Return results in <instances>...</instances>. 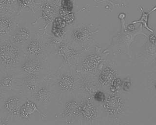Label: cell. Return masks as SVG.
I'll list each match as a JSON object with an SVG mask.
<instances>
[{
	"label": "cell",
	"instance_id": "obj_1",
	"mask_svg": "<svg viewBox=\"0 0 156 125\" xmlns=\"http://www.w3.org/2000/svg\"><path fill=\"white\" fill-rule=\"evenodd\" d=\"M20 50L9 41L4 42L0 46V61L6 67L15 65L19 61Z\"/></svg>",
	"mask_w": 156,
	"mask_h": 125
},
{
	"label": "cell",
	"instance_id": "obj_2",
	"mask_svg": "<svg viewBox=\"0 0 156 125\" xmlns=\"http://www.w3.org/2000/svg\"><path fill=\"white\" fill-rule=\"evenodd\" d=\"M98 31V29H94L91 25L82 26L73 30L71 37L74 42L79 43L87 49L92 43Z\"/></svg>",
	"mask_w": 156,
	"mask_h": 125
},
{
	"label": "cell",
	"instance_id": "obj_3",
	"mask_svg": "<svg viewBox=\"0 0 156 125\" xmlns=\"http://www.w3.org/2000/svg\"><path fill=\"white\" fill-rule=\"evenodd\" d=\"M103 108L111 116L116 117L124 112L125 105L123 100L117 94L113 93L106 97Z\"/></svg>",
	"mask_w": 156,
	"mask_h": 125
},
{
	"label": "cell",
	"instance_id": "obj_4",
	"mask_svg": "<svg viewBox=\"0 0 156 125\" xmlns=\"http://www.w3.org/2000/svg\"><path fill=\"white\" fill-rule=\"evenodd\" d=\"M102 60V56L99 52L87 55L83 59L80 70L83 73L94 74L97 72Z\"/></svg>",
	"mask_w": 156,
	"mask_h": 125
},
{
	"label": "cell",
	"instance_id": "obj_5",
	"mask_svg": "<svg viewBox=\"0 0 156 125\" xmlns=\"http://www.w3.org/2000/svg\"><path fill=\"white\" fill-rule=\"evenodd\" d=\"M80 115L85 121L91 123L97 119L98 108L91 97H87L80 102Z\"/></svg>",
	"mask_w": 156,
	"mask_h": 125
},
{
	"label": "cell",
	"instance_id": "obj_6",
	"mask_svg": "<svg viewBox=\"0 0 156 125\" xmlns=\"http://www.w3.org/2000/svg\"><path fill=\"white\" fill-rule=\"evenodd\" d=\"M56 83L61 91L63 92H67L75 88L77 82L73 74L67 73L60 75L57 79Z\"/></svg>",
	"mask_w": 156,
	"mask_h": 125
},
{
	"label": "cell",
	"instance_id": "obj_7",
	"mask_svg": "<svg viewBox=\"0 0 156 125\" xmlns=\"http://www.w3.org/2000/svg\"><path fill=\"white\" fill-rule=\"evenodd\" d=\"M58 52L62 58L63 62L66 63L69 62L70 61L77 58L82 53L81 51L76 50L64 42H61L59 44L58 48Z\"/></svg>",
	"mask_w": 156,
	"mask_h": 125
},
{
	"label": "cell",
	"instance_id": "obj_8",
	"mask_svg": "<svg viewBox=\"0 0 156 125\" xmlns=\"http://www.w3.org/2000/svg\"><path fill=\"white\" fill-rule=\"evenodd\" d=\"M41 18L44 21L45 25L44 26V30L46 32V28L51 22H52L54 19L57 17V12L52 5L49 2L44 1L41 5Z\"/></svg>",
	"mask_w": 156,
	"mask_h": 125
},
{
	"label": "cell",
	"instance_id": "obj_9",
	"mask_svg": "<svg viewBox=\"0 0 156 125\" xmlns=\"http://www.w3.org/2000/svg\"><path fill=\"white\" fill-rule=\"evenodd\" d=\"M38 112L43 117H46L45 114L39 110L35 103L30 100H27L24 104L21 105L19 115L22 118L27 119L31 116L34 113Z\"/></svg>",
	"mask_w": 156,
	"mask_h": 125
},
{
	"label": "cell",
	"instance_id": "obj_10",
	"mask_svg": "<svg viewBox=\"0 0 156 125\" xmlns=\"http://www.w3.org/2000/svg\"><path fill=\"white\" fill-rule=\"evenodd\" d=\"M116 76V72L112 66H107L100 71L98 76V82L101 86H109Z\"/></svg>",
	"mask_w": 156,
	"mask_h": 125
},
{
	"label": "cell",
	"instance_id": "obj_11",
	"mask_svg": "<svg viewBox=\"0 0 156 125\" xmlns=\"http://www.w3.org/2000/svg\"><path fill=\"white\" fill-rule=\"evenodd\" d=\"M79 84L81 90L88 95L89 97H92L93 94L99 90V87L95 80L89 76L82 77Z\"/></svg>",
	"mask_w": 156,
	"mask_h": 125
},
{
	"label": "cell",
	"instance_id": "obj_12",
	"mask_svg": "<svg viewBox=\"0 0 156 125\" xmlns=\"http://www.w3.org/2000/svg\"><path fill=\"white\" fill-rule=\"evenodd\" d=\"M62 115L68 118L80 116V103L74 100L66 102Z\"/></svg>",
	"mask_w": 156,
	"mask_h": 125
},
{
	"label": "cell",
	"instance_id": "obj_13",
	"mask_svg": "<svg viewBox=\"0 0 156 125\" xmlns=\"http://www.w3.org/2000/svg\"><path fill=\"white\" fill-rule=\"evenodd\" d=\"M21 107V101L16 96L8 98L4 104L5 109L10 114L15 116L19 115Z\"/></svg>",
	"mask_w": 156,
	"mask_h": 125
},
{
	"label": "cell",
	"instance_id": "obj_14",
	"mask_svg": "<svg viewBox=\"0 0 156 125\" xmlns=\"http://www.w3.org/2000/svg\"><path fill=\"white\" fill-rule=\"evenodd\" d=\"M31 38V32L27 27H21L16 30L12 36V42L15 44H21Z\"/></svg>",
	"mask_w": 156,
	"mask_h": 125
},
{
	"label": "cell",
	"instance_id": "obj_15",
	"mask_svg": "<svg viewBox=\"0 0 156 125\" xmlns=\"http://www.w3.org/2000/svg\"><path fill=\"white\" fill-rule=\"evenodd\" d=\"M51 94L50 91L45 86L40 88L36 91L34 98L37 103H41L43 105H46L50 102Z\"/></svg>",
	"mask_w": 156,
	"mask_h": 125
},
{
	"label": "cell",
	"instance_id": "obj_16",
	"mask_svg": "<svg viewBox=\"0 0 156 125\" xmlns=\"http://www.w3.org/2000/svg\"><path fill=\"white\" fill-rule=\"evenodd\" d=\"M41 69L40 62L36 60L30 59L24 62L22 66V70L27 74L36 73Z\"/></svg>",
	"mask_w": 156,
	"mask_h": 125
},
{
	"label": "cell",
	"instance_id": "obj_17",
	"mask_svg": "<svg viewBox=\"0 0 156 125\" xmlns=\"http://www.w3.org/2000/svg\"><path fill=\"white\" fill-rule=\"evenodd\" d=\"M140 11H141V16L139 20L137 21H133L132 23L133 24H136V23H140L143 27L146 28V30L150 31L151 33H154L155 31L153 29L151 28V27H149L148 26V20L149 16L151 15V14L155 11L156 9V6L154 7L153 9H152L150 10V11H149L148 12H145L144 9H143L141 6H140Z\"/></svg>",
	"mask_w": 156,
	"mask_h": 125
},
{
	"label": "cell",
	"instance_id": "obj_18",
	"mask_svg": "<svg viewBox=\"0 0 156 125\" xmlns=\"http://www.w3.org/2000/svg\"><path fill=\"white\" fill-rule=\"evenodd\" d=\"M39 81V77L36 74H28L24 78V83L27 90L31 92H33L36 91Z\"/></svg>",
	"mask_w": 156,
	"mask_h": 125
},
{
	"label": "cell",
	"instance_id": "obj_19",
	"mask_svg": "<svg viewBox=\"0 0 156 125\" xmlns=\"http://www.w3.org/2000/svg\"><path fill=\"white\" fill-rule=\"evenodd\" d=\"M43 46L39 40H32L27 47V52L28 54L33 55H40L43 52Z\"/></svg>",
	"mask_w": 156,
	"mask_h": 125
},
{
	"label": "cell",
	"instance_id": "obj_20",
	"mask_svg": "<svg viewBox=\"0 0 156 125\" xmlns=\"http://www.w3.org/2000/svg\"><path fill=\"white\" fill-rule=\"evenodd\" d=\"M13 22L9 18L2 17L0 18V35L8 34L11 30Z\"/></svg>",
	"mask_w": 156,
	"mask_h": 125
},
{
	"label": "cell",
	"instance_id": "obj_21",
	"mask_svg": "<svg viewBox=\"0 0 156 125\" xmlns=\"http://www.w3.org/2000/svg\"><path fill=\"white\" fill-rule=\"evenodd\" d=\"M17 3L20 9H29L33 12V14L35 13L36 0H17Z\"/></svg>",
	"mask_w": 156,
	"mask_h": 125
},
{
	"label": "cell",
	"instance_id": "obj_22",
	"mask_svg": "<svg viewBox=\"0 0 156 125\" xmlns=\"http://www.w3.org/2000/svg\"><path fill=\"white\" fill-rule=\"evenodd\" d=\"M58 13L60 17L66 22V24L70 25L74 22L75 17L74 13L73 11L68 12L60 8L58 10Z\"/></svg>",
	"mask_w": 156,
	"mask_h": 125
},
{
	"label": "cell",
	"instance_id": "obj_23",
	"mask_svg": "<svg viewBox=\"0 0 156 125\" xmlns=\"http://www.w3.org/2000/svg\"><path fill=\"white\" fill-rule=\"evenodd\" d=\"M122 82L119 78H115L109 85V88L112 93L118 94L122 88Z\"/></svg>",
	"mask_w": 156,
	"mask_h": 125
},
{
	"label": "cell",
	"instance_id": "obj_24",
	"mask_svg": "<svg viewBox=\"0 0 156 125\" xmlns=\"http://www.w3.org/2000/svg\"><path fill=\"white\" fill-rule=\"evenodd\" d=\"M14 81L12 76H5L0 80V86L4 88H10L13 85Z\"/></svg>",
	"mask_w": 156,
	"mask_h": 125
},
{
	"label": "cell",
	"instance_id": "obj_25",
	"mask_svg": "<svg viewBox=\"0 0 156 125\" xmlns=\"http://www.w3.org/2000/svg\"><path fill=\"white\" fill-rule=\"evenodd\" d=\"M60 8L65 11L72 12L73 9V3L72 0H61Z\"/></svg>",
	"mask_w": 156,
	"mask_h": 125
},
{
	"label": "cell",
	"instance_id": "obj_26",
	"mask_svg": "<svg viewBox=\"0 0 156 125\" xmlns=\"http://www.w3.org/2000/svg\"><path fill=\"white\" fill-rule=\"evenodd\" d=\"M92 97L94 99L95 101L99 102V103H101V102H104L105 101V99L106 98V96L104 92H102L100 90H98L93 94Z\"/></svg>",
	"mask_w": 156,
	"mask_h": 125
},
{
	"label": "cell",
	"instance_id": "obj_27",
	"mask_svg": "<svg viewBox=\"0 0 156 125\" xmlns=\"http://www.w3.org/2000/svg\"><path fill=\"white\" fill-rule=\"evenodd\" d=\"M51 32L55 37L61 38H62L65 36L66 30L65 28L52 27Z\"/></svg>",
	"mask_w": 156,
	"mask_h": 125
},
{
	"label": "cell",
	"instance_id": "obj_28",
	"mask_svg": "<svg viewBox=\"0 0 156 125\" xmlns=\"http://www.w3.org/2000/svg\"><path fill=\"white\" fill-rule=\"evenodd\" d=\"M131 86V82L130 78H126V79H124V81H122V88L123 91H128L130 88Z\"/></svg>",
	"mask_w": 156,
	"mask_h": 125
},
{
	"label": "cell",
	"instance_id": "obj_29",
	"mask_svg": "<svg viewBox=\"0 0 156 125\" xmlns=\"http://www.w3.org/2000/svg\"><path fill=\"white\" fill-rule=\"evenodd\" d=\"M127 29H128V30H129L130 32H132V31H133L135 30V27L134 26V24L131 23L130 25H129V26H128V27H127Z\"/></svg>",
	"mask_w": 156,
	"mask_h": 125
},
{
	"label": "cell",
	"instance_id": "obj_30",
	"mask_svg": "<svg viewBox=\"0 0 156 125\" xmlns=\"http://www.w3.org/2000/svg\"><path fill=\"white\" fill-rule=\"evenodd\" d=\"M5 124H6V123L0 120V125H5Z\"/></svg>",
	"mask_w": 156,
	"mask_h": 125
}]
</instances>
